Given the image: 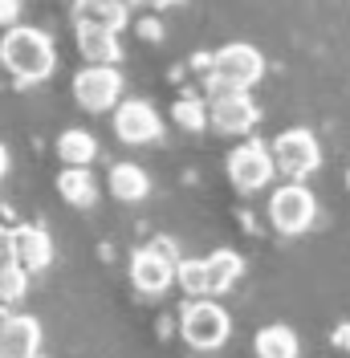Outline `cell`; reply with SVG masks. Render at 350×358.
Listing matches in <instances>:
<instances>
[{"instance_id": "obj_1", "label": "cell", "mask_w": 350, "mask_h": 358, "mask_svg": "<svg viewBox=\"0 0 350 358\" xmlns=\"http://www.w3.org/2000/svg\"><path fill=\"white\" fill-rule=\"evenodd\" d=\"M0 66L8 69L21 86H37L57 69V49L49 41V33L33 24H8L0 37Z\"/></svg>"}, {"instance_id": "obj_2", "label": "cell", "mask_w": 350, "mask_h": 358, "mask_svg": "<svg viewBox=\"0 0 350 358\" xmlns=\"http://www.w3.org/2000/svg\"><path fill=\"white\" fill-rule=\"evenodd\" d=\"M269 155H273V167L289 179H306L322 167V147H318L314 131H306V127L281 131L269 143Z\"/></svg>"}, {"instance_id": "obj_3", "label": "cell", "mask_w": 350, "mask_h": 358, "mask_svg": "<svg viewBox=\"0 0 350 358\" xmlns=\"http://www.w3.org/2000/svg\"><path fill=\"white\" fill-rule=\"evenodd\" d=\"M179 330H183V342H188V346H196V350H216V346H224V342H228V334H232V322H228L224 306L192 297V301L183 306Z\"/></svg>"}, {"instance_id": "obj_4", "label": "cell", "mask_w": 350, "mask_h": 358, "mask_svg": "<svg viewBox=\"0 0 350 358\" xmlns=\"http://www.w3.org/2000/svg\"><path fill=\"white\" fill-rule=\"evenodd\" d=\"M269 220H273V228H277L281 236H302V232L314 228V220H318V200H314V192L302 187V183L277 187L273 200H269Z\"/></svg>"}, {"instance_id": "obj_5", "label": "cell", "mask_w": 350, "mask_h": 358, "mask_svg": "<svg viewBox=\"0 0 350 358\" xmlns=\"http://www.w3.org/2000/svg\"><path fill=\"white\" fill-rule=\"evenodd\" d=\"M265 73V57L253 49V45H224L216 57H212V73H208V82H212V90L216 86H237V90H248L257 86Z\"/></svg>"}, {"instance_id": "obj_6", "label": "cell", "mask_w": 350, "mask_h": 358, "mask_svg": "<svg viewBox=\"0 0 350 358\" xmlns=\"http://www.w3.org/2000/svg\"><path fill=\"white\" fill-rule=\"evenodd\" d=\"M131 281L139 293L147 297H163L175 285V252L167 241H155V245L139 248L131 257Z\"/></svg>"}, {"instance_id": "obj_7", "label": "cell", "mask_w": 350, "mask_h": 358, "mask_svg": "<svg viewBox=\"0 0 350 358\" xmlns=\"http://www.w3.org/2000/svg\"><path fill=\"white\" fill-rule=\"evenodd\" d=\"M74 98L90 114L114 110L118 98H122V73H118V66H90L86 62L82 73H74Z\"/></svg>"}, {"instance_id": "obj_8", "label": "cell", "mask_w": 350, "mask_h": 358, "mask_svg": "<svg viewBox=\"0 0 350 358\" xmlns=\"http://www.w3.org/2000/svg\"><path fill=\"white\" fill-rule=\"evenodd\" d=\"M257 102L248 98V90L237 86H216L212 90V102H208V122L220 134H248L257 127Z\"/></svg>"}, {"instance_id": "obj_9", "label": "cell", "mask_w": 350, "mask_h": 358, "mask_svg": "<svg viewBox=\"0 0 350 358\" xmlns=\"http://www.w3.org/2000/svg\"><path fill=\"white\" fill-rule=\"evenodd\" d=\"M273 171H277V167H273V155H269L265 143H241V147H232V155H228V179H232V187L244 192V196L269 187Z\"/></svg>"}, {"instance_id": "obj_10", "label": "cell", "mask_w": 350, "mask_h": 358, "mask_svg": "<svg viewBox=\"0 0 350 358\" xmlns=\"http://www.w3.org/2000/svg\"><path fill=\"white\" fill-rule=\"evenodd\" d=\"M114 134L127 143V147H147V143H159L163 138V118L155 114L151 102H118L114 106Z\"/></svg>"}, {"instance_id": "obj_11", "label": "cell", "mask_w": 350, "mask_h": 358, "mask_svg": "<svg viewBox=\"0 0 350 358\" xmlns=\"http://www.w3.org/2000/svg\"><path fill=\"white\" fill-rule=\"evenodd\" d=\"M41 355V322L33 313H8L0 322V358H37Z\"/></svg>"}, {"instance_id": "obj_12", "label": "cell", "mask_w": 350, "mask_h": 358, "mask_svg": "<svg viewBox=\"0 0 350 358\" xmlns=\"http://www.w3.org/2000/svg\"><path fill=\"white\" fill-rule=\"evenodd\" d=\"M13 257H17V265L29 277L45 273V268L53 265V241H49V232L37 228V224H17L13 228Z\"/></svg>"}, {"instance_id": "obj_13", "label": "cell", "mask_w": 350, "mask_h": 358, "mask_svg": "<svg viewBox=\"0 0 350 358\" xmlns=\"http://www.w3.org/2000/svg\"><path fill=\"white\" fill-rule=\"evenodd\" d=\"M131 21V4L122 0H74V24H90V29H127Z\"/></svg>"}, {"instance_id": "obj_14", "label": "cell", "mask_w": 350, "mask_h": 358, "mask_svg": "<svg viewBox=\"0 0 350 358\" xmlns=\"http://www.w3.org/2000/svg\"><path fill=\"white\" fill-rule=\"evenodd\" d=\"M78 29V49L90 66H118L122 57V45H118V33L110 29H90V24H74Z\"/></svg>"}, {"instance_id": "obj_15", "label": "cell", "mask_w": 350, "mask_h": 358, "mask_svg": "<svg viewBox=\"0 0 350 358\" xmlns=\"http://www.w3.org/2000/svg\"><path fill=\"white\" fill-rule=\"evenodd\" d=\"M106 179H110V196L122 203H139L151 192V179H147V171L139 163H114Z\"/></svg>"}, {"instance_id": "obj_16", "label": "cell", "mask_w": 350, "mask_h": 358, "mask_svg": "<svg viewBox=\"0 0 350 358\" xmlns=\"http://www.w3.org/2000/svg\"><path fill=\"white\" fill-rule=\"evenodd\" d=\"M204 273H208V293H228L244 273L241 252L232 248H216L212 257H204Z\"/></svg>"}, {"instance_id": "obj_17", "label": "cell", "mask_w": 350, "mask_h": 358, "mask_svg": "<svg viewBox=\"0 0 350 358\" xmlns=\"http://www.w3.org/2000/svg\"><path fill=\"white\" fill-rule=\"evenodd\" d=\"M57 192H62V200L69 208H94L98 203V179L90 176V167H66L62 176H57Z\"/></svg>"}, {"instance_id": "obj_18", "label": "cell", "mask_w": 350, "mask_h": 358, "mask_svg": "<svg viewBox=\"0 0 350 358\" xmlns=\"http://www.w3.org/2000/svg\"><path fill=\"white\" fill-rule=\"evenodd\" d=\"M57 155H62V163L66 167H90L94 163V155H98V138L90 131H62L57 134Z\"/></svg>"}, {"instance_id": "obj_19", "label": "cell", "mask_w": 350, "mask_h": 358, "mask_svg": "<svg viewBox=\"0 0 350 358\" xmlns=\"http://www.w3.org/2000/svg\"><path fill=\"white\" fill-rule=\"evenodd\" d=\"M253 346H257V358H298L302 355L298 334H293L289 326H265Z\"/></svg>"}, {"instance_id": "obj_20", "label": "cell", "mask_w": 350, "mask_h": 358, "mask_svg": "<svg viewBox=\"0 0 350 358\" xmlns=\"http://www.w3.org/2000/svg\"><path fill=\"white\" fill-rule=\"evenodd\" d=\"M24 293H29V273L21 265L0 268V306H17Z\"/></svg>"}, {"instance_id": "obj_21", "label": "cell", "mask_w": 350, "mask_h": 358, "mask_svg": "<svg viewBox=\"0 0 350 358\" xmlns=\"http://www.w3.org/2000/svg\"><path fill=\"white\" fill-rule=\"evenodd\" d=\"M175 281L188 289V297L208 293V273H204V261H175Z\"/></svg>"}, {"instance_id": "obj_22", "label": "cell", "mask_w": 350, "mask_h": 358, "mask_svg": "<svg viewBox=\"0 0 350 358\" xmlns=\"http://www.w3.org/2000/svg\"><path fill=\"white\" fill-rule=\"evenodd\" d=\"M175 122H179V127H183V131H204V127H208V106H204V102H196V98H192V102H188V98H183V102H175Z\"/></svg>"}, {"instance_id": "obj_23", "label": "cell", "mask_w": 350, "mask_h": 358, "mask_svg": "<svg viewBox=\"0 0 350 358\" xmlns=\"http://www.w3.org/2000/svg\"><path fill=\"white\" fill-rule=\"evenodd\" d=\"M4 265H17V257H13V228L0 224V268Z\"/></svg>"}, {"instance_id": "obj_24", "label": "cell", "mask_w": 350, "mask_h": 358, "mask_svg": "<svg viewBox=\"0 0 350 358\" xmlns=\"http://www.w3.org/2000/svg\"><path fill=\"white\" fill-rule=\"evenodd\" d=\"M17 17H21V0H0V29L17 24Z\"/></svg>"}, {"instance_id": "obj_25", "label": "cell", "mask_w": 350, "mask_h": 358, "mask_svg": "<svg viewBox=\"0 0 350 358\" xmlns=\"http://www.w3.org/2000/svg\"><path fill=\"white\" fill-rule=\"evenodd\" d=\"M334 342H338L342 350H350V326H338V330H334Z\"/></svg>"}, {"instance_id": "obj_26", "label": "cell", "mask_w": 350, "mask_h": 358, "mask_svg": "<svg viewBox=\"0 0 350 358\" xmlns=\"http://www.w3.org/2000/svg\"><path fill=\"white\" fill-rule=\"evenodd\" d=\"M8 167H13V159H8V147L0 143V179L8 176Z\"/></svg>"}, {"instance_id": "obj_27", "label": "cell", "mask_w": 350, "mask_h": 358, "mask_svg": "<svg viewBox=\"0 0 350 358\" xmlns=\"http://www.w3.org/2000/svg\"><path fill=\"white\" fill-rule=\"evenodd\" d=\"M139 33H143V37H151V41H155V37H163V29H159V24H151V21L143 24V29H139Z\"/></svg>"}, {"instance_id": "obj_28", "label": "cell", "mask_w": 350, "mask_h": 358, "mask_svg": "<svg viewBox=\"0 0 350 358\" xmlns=\"http://www.w3.org/2000/svg\"><path fill=\"white\" fill-rule=\"evenodd\" d=\"M151 8H175V4H183V0H147Z\"/></svg>"}, {"instance_id": "obj_29", "label": "cell", "mask_w": 350, "mask_h": 358, "mask_svg": "<svg viewBox=\"0 0 350 358\" xmlns=\"http://www.w3.org/2000/svg\"><path fill=\"white\" fill-rule=\"evenodd\" d=\"M4 317H8V306H0V322H4Z\"/></svg>"}, {"instance_id": "obj_30", "label": "cell", "mask_w": 350, "mask_h": 358, "mask_svg": "<svg viewBox=\"0 0 350 358\" xmlns=\"http://www.w3.org/2000/svg\"><path fill=\"white\" fill-rule=\"evenodd\" d=\"M346 187H350V171H346Z\"/></svg>"}, {"instance_id": "obj_31", "label": "cell", "mask_w": 350, "mask_h": 358, "mask_svg": "<svg viewBox=\"0 0 350 358\" xmlns=\"http://www.w3.org/2000/svg\"><path fill=\"white\" fill-rule=\"evenodd\" d=\"M122 4H134V0H122Z\"/></svg>"}, {"instance_id": "obj_32", "label": "cell", "mask_w": 350, "mask_h": 358, "mask_svg": "<svg viewBox=\"0 0 350 358\" xmlns=\"http://www.w3.org/2000/svg\"><path fill=\"white\" fill-rule=\"evenodd\" d=\"M37 358H41V355H37Z\"/></svg>"}]
</instances>
